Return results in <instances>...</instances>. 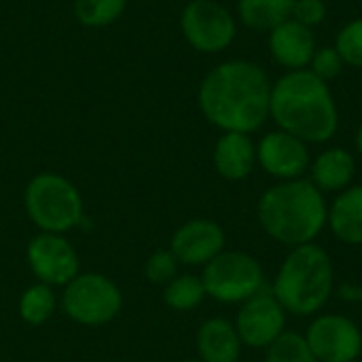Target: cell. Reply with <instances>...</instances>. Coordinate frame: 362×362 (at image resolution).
I'll list each match as a JSON object with an SVG mask.
<instances>
[{
  "label": "cell",
  "instance_id": "obj_4",
  "mask_svg": "<svg viewBox=\"0 0 362 362\" xmlns=\"http://www.w3.org/2000/svg\"><path fill=\"white\" fill-rule=\"evenodd\" d=\"M335 269L329 252L318 244H303L280 265L272 293L286 314L312 316L320 312L333 295Z\"/></svg>",
  "mask_w": 362,
  "mask_h": 362
},
{
  "label": "cell",
  "instance_id": "obj_19",
  "mask_svg": "<svg viewBox=\"0 0 362 362\" xmlns=\"http://www.w3.org/2000/svg\"><path fill=\"white\" fill-rule=\"evenodd\" d=\"M295 0H238L240 21L252 32H272L293 15Z\"/></svg>",
  "mask_w": 362,
  "mask_h": 362
},
{
  "label": "cell",
  "instance_id": "obj_2",
  "mask_svg": "<svg viewBox=\"0 0 362 362\" xmlns=\"http://www.w3.org/2000/svg\"><path fill=\"white\" fill-rule=\"evenodd\" d=\"M269 117L282 132L305 144L329 142L339 127V110L331 87L310 68L291 70L272 85Z\"/></svg>",
  "mask_w": 362,
  "mask_h": 362
},
{
  "label": "cell",
  "instance_id": "obj_18",
  "mask_svg": "<svg viewBox=\"0 0 362 362\" xmlns=\"http://www.w3.org/2000/svg\"><path fill=\"white\" fill-rule=\"evenodd\" d=\"M310 168H312V182L322 193H335V191H346L350 187L356 172V161L352 153L335 146L320 153Z\"/></svg>",
  "mask_w": 362,
  "mask_h": 362
},
{
  "label": "cell",
  "instance_id": "obj_28",
  "mask_svg": "<svg viewBox=\"0 0 362 362\" xmlns=\"http://www.w3.org/2000/svg\"><path fill=\"white\" fill-rule=\"evenodd\" d=\"M341 299H350V301H362V288H352V286H344L341 291Z\"/></svg>",
  "mask_w": 362,
  "mask_h": 362
},
{
  "label": "cell",
  "instance_id": "obj_5",
  "mask_svg": "<svg viewBox=\"0 0 362 362\" xmlns=\"http://www.w3.org/2000/svg\"><path fill=\"white\" fill-rule=\"evenodd\" d=\"M23 208L38 231L59 235L72 231L85 212L81 191L55 172H40L30 178L23 191Z\"/></svg>",
  "mask_w": 362,
  "mask_h": 362
},
{
  "label": "cell",
  "instance_id": "obj_13",
  "mask_svg": "<svg viewBox=\"0 0 362 362\" xmlns=\"http://www.w3.org/2000/svg\"><path fill=\"white\" fill-rule=\"evenodd\" d=\"M225 242L227 238L218 223L210 218H193L174 231L170 250L180 265L204 267L225 250Z\"/></svg>",
  "mask_w": 362,
  "mask_h": 362
},
{
  "label": "cell",
  "instance_id": "obj_24",
  "mask_svg": "<svg viewBox=\"0 0 362 362\" xmlns=\"http://www.w3.org/2000/svg\"><path fill=\"white\" fill-rule=\"evenodd\" d=\"M335 49L346 66L362 68V19H354L339 30Z\"/></svg>",
  "mask_w": 362,
  "mask_h": 362
},
{
  "label": "cell",
  "instance_id": "obj_3",
  "mask_svg": "<svg viewBox=\"0 0 362 362\" xmlns=\"http://www.w3.org/2000/svg\"><path fill=\"white\" fill-rule=\"evenodd\" d=\"M257 218L272 240L297 248L320 235L329 221V206L312 180H282L261 195Z\"/></svg>",
  "mask_w": 362,
  "mask_h": 362
},
{
  "label": "cell",
  "instance_id": "obj_6",
  "mask_svg": "<svg viewBox=\"0 0 362 362\" xmlns=\"http://www.w3.org/2000/svg\"><path fill=\"white\" fill-rule=\"evenodd\" d=\"M59 305L64 314L83 327H102L112 322L123 308L121 288L104 274H78L64 286Z\"/></svg>",
  "mask_w": 362,
  "mask_h": 362
},
{
  "label": "cell",
  "instance_id": "obj_26",
  "mask_svg": "<svg viewBox=\"0 0 362 362\" xmlns=\"http://www.w3.org/2000/svg\"><path fill=\"white\" fill-rule=\"evenodd\" d=\"M344 59L341 55L337 53L335 47H322V49H316L314 57H312V64H310V70L322 78L325 83L333 81L341 70H344Z\"/></svg>",
  "mask_w": 362,
  "mask_h": 362
},
{
  "label": "cell",
  "instance_id": "obj_11",
  "mask_svg": "<svg viewBox=\"0 0 362 362\" xmlns=\"http://www.w3.org/2000/svg\"><path fill=\"white\" fill-rule=\"evenodd\" d=\"M303 337L318 362H354L362 352L361 329L341 314L314 318Z\"/></svg>",
  "mask_w": 362,
  "mask_h": 362
},
{
  "label": "cell",
  "instance_id": "obj_29",
  "mask_svg": "<svg viewBox=\"0 0 362 362\" xmlns=\"http://www.w3.org/2000/svg\"><path fill=\"white\" fill-rule=\"evenodd\" d=\"M356 148H358V153L362 155V123H361V127H358V132H356Z\"/></svg>",
  "mask_w": 362,
  "mask_h": 362
},
{
  "label": "cell",
  "instance_id": "obj_17",
  "mask_svg": "<svg viewBox=\"0 0 362 362\" xmlns=\"http://www.w3.org/2000/svg\"><path fill=\"white\" fill-rule=\"evenodd\" d=\"M327 223L339 242L362 246V185L348 187L335 197Z\"/></svg>",
  "mask_w": 362,
  "mask_h": 362
},
{
  "label": "cell",
  "instance_id": "obj_27",
  "mask_svg": "<svg viewBox=\"0 0 362 362\" xmlns=\"http://www.w3.org/2000/svg\"><path fill=\"white\" fill-rule=\"evenodd\" d=\"M325 17H327L325 0H295V4H293L291 19H295L308 28L320 25L325 21Z\"/></svg>",
  "mask_w": 362,
  "mask_h": 362
},
{
  "label": "cell",
  "instance_id": "obj_8",
  "mask_svg": "<svg viewBox=\"0 0 362 362\" xmlns=\"http://www.w3.org/2000/svg\"><path fill=\"white\" fill-rule=\"evenodd\" d=\"M180 30L199 53L225 51L238 32L235 17L216 0H191L180 13Z\"/></svg>",
  "mask_w": 362,
  "mask_h": 362
},
{
  "label": "cell",
  "instance_id": "obj_16",
  "mask_svg": "<svg viewBox=\"0 0 362 362\" xmlns=\"http://www.w3.org/2000/svg\"><path fill=\"white\" fill-rule=\"evenodd\" d=\"M195 348L202 362H238L242 354V339L233 322L227 318H210L197 329Z\"/></svg>",
  "mask_w": 362,
  "mask_h": 362
},
{
  "label": "cell",
  "instance_id": "obj_25",
  "mask_svg": "<svg viewBox=\"0 0 362 362\" xmlns=\"http://www.w3.org/2000/svg\"><path fill=\"white\" fill-rule=\"evenodd\" d=\"M178 267H180V263L174 257V252L170 248H161V250H155L144 261V278L151 284L165 286L168 282H172L178 276Z\"/></svg>",
  "mask_w": 362,
  "mask_h": 362
},
{
  "label": "cell",
  "instance_id": "obj_7",
  "mask_svg": "<svg viewBox=\"0 0 362 362\" xmlns=\"http://www.w3.org/2000/svg\"><path fill=\"white\" fill-rule=\"evenodd\" d=\"M202 282L206 295L218 303H244L265 286L261 263L240 250H223L204 265Z\"/></svg>",
  "mask_w": 362,
  "mask_h": 362
},
{
  "label": "cell",
  "instance_id": "obj_21",
  "mask_svg": "<svg viewBox=\"0 0 362 362\" xmlns=\"http://www.w3.org/2000/svg\"><path fill=\"white\" fill-rule=\"evenodd\" d=\"M206 297L202 276L193 274H178L163 288V303L174 312H191L199 308Z\"/></svg>",
  "mask_w": 362,
  "mask_h": 362
},
{
  "label": "cell",
  "instance_id": "obj_14",
  "mask_svg": "<svg viewBox=\"0 0 362 362\" xmlns=\"http://www.w3.org/2000/svg\"><path fill=\"white\" fill-rule=\"evenodd\" d=\"M269 51L276 64L291 70H305L316 53V38L312 28L286 19L269 32Z\"/></svg>",
  "mask_w": 362,
  "mask_h": 362
},
{
  "label": "cell",
  "instance_id": "obj_9",
  "mask_svg": "<svg viewBox=\"0 0 362 362\" xmlns=\"http://www.w3.org/2000/svg\"><path fill=\"white\" fill-rule=\"evenodd\" d=\"M25 261L34 278L47 286H66L81 274L74 246L59 233L38 231L25 248Z\"/></svg>",
  "mask_w": 362,
  "mask_h": 362
},
{
  "label": "cell",
  "instance_id": "obj_10",
  "mask_svg": "<svg viewBox=\"0 0 362 362\" xmlns=\"http://www.w3.org/2000/svg\"><path fill=\"white\" fill-rule=\"evenodd\" d=\"M233 325L242 346L261 350L269 348L284 333L286 312L274 297L272 288L263 286L257 295L242 303Z\"/></svg>",
  "mask_w": 362,
  "mask_h": 362
},
{
  "label": "cell",
  "instance_id": "obj_12",
  "mask_svg": "<svg viewBox=\"0 0 362 362\" xmlns=\"http://www.w3.org/2000/svg\"><path fill=\"white\" fill-rule=\"evenodd\" d=\"M310 159L312 157L308 144L282 129L265 134L257 146L259 165L280 182L301 178L312 163Z\"/></svg>",
  "mask_w": 362,
  "mask_h": 362
},
{
  "label": "cell",
  "instance_id": "obj_30",
  "mask_svg": "<svg viewBox=\"0 0 362 362\" xmlns=\"http://www.w3.org/2000/svg\"><path fill=\"white\" fill-rule=\"evenodd\" d=\"M182 362H202V361H199V358H185Z\"/></svg>",
  "mask_w": 362,
  "mask_h": 362
},
{
  "label": "cell",
  "instance_id": "obj_20",
  "mask_svg": "<svg viewBox=\"0 0 362 362\" xmlns=\"http://www.w3.org/2000/svg\"><path fill=\"white\" fill-rule=\"evenodd\" d=\"M55 308L57 297L53 293V286H47L42 282L28 286L17 301L19 318L30 327H42L45 322H49L55 314Z\"/></svg>",
  "mask_w": 362,
  "mask_h": 362
},
{
  "label": "cell",
  "instance_id": "obj_15",
  "mask_svg": "<svg viewBox=\"0 0 362 362\" xmlns=\"http://www.w3.org/2000/svg\"><path fill=\"white\" fill-rule=\"evenodd\" d=\"M212 161L225 180L238 182L250 176L257 163V146L248 134L225 132L214 144Z\"/></svg>",
  "mask_w": 362,
  "mask_h": 362
},
{
  "label": "cell",
  "instance_id": "obj_23",
  "mask_svg": "<svg viewBox=\"0 0 362 362\" xmlns=\"http://www.w3.org/2000/svg\"><path fill=\"white\" fill-rule=\"evenodd\" d=\"M265 362H318L314 358L303 335L282 333L269 348Z\"/></svg>",
  "mask_w": 362,
  "mask_h": 362
},
{
  "label": "cell",
  "instance_id": "obj_22",
  "mask_svg": "<svg viewBox=\"0 0 362 362\" xmlns=\"http://www.w3.org/2000/svg\"><path fill=\"white\" fill-rule=\"evenodd\" d=\"M127 0H74V17L85 28H104L117 21Z\"/></svg>",
  "mask_w": 362,
  "mask_h": 362
},
{
  "label": "cell",
  "instance_id": "obj_1",
  "mask_svg": "<svg viewBox=\"0 0 362 362\" xmlns=\"http://www.w3.org/2000/svg\"><path fill=\"white\" fill-rule=\"evenodd\" d=\"M269 100L267 72L248 59H229L214 66L197 91L202 115L214 127L238 134H252L267 121Z\"/></svg>",
  "mask_w": 362,
  "mask_h": 362
}]
</instances>
